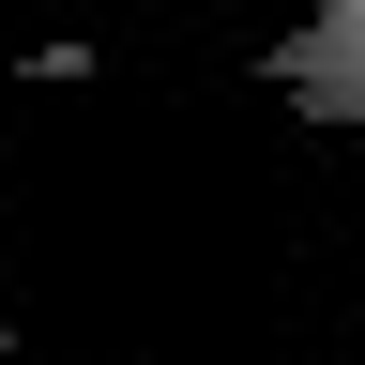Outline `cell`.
Here are the masks:
<instances>
[{
    "instance_id": "1",
    "label": "cell",
    "mask_w": 365,
    "mask_h": 365,
    "mask_svg": "<svg viewBox=\"0 0 365 365\" xmlns=\"http://www.w3.org/2000/svg\"><path fill=\"white\" fill-rule=\"evenodd\" d=\"M350 16H365V0H319L304 46H274V76L304 91V122H350Z\"/></svg>"
}]
</instances>
